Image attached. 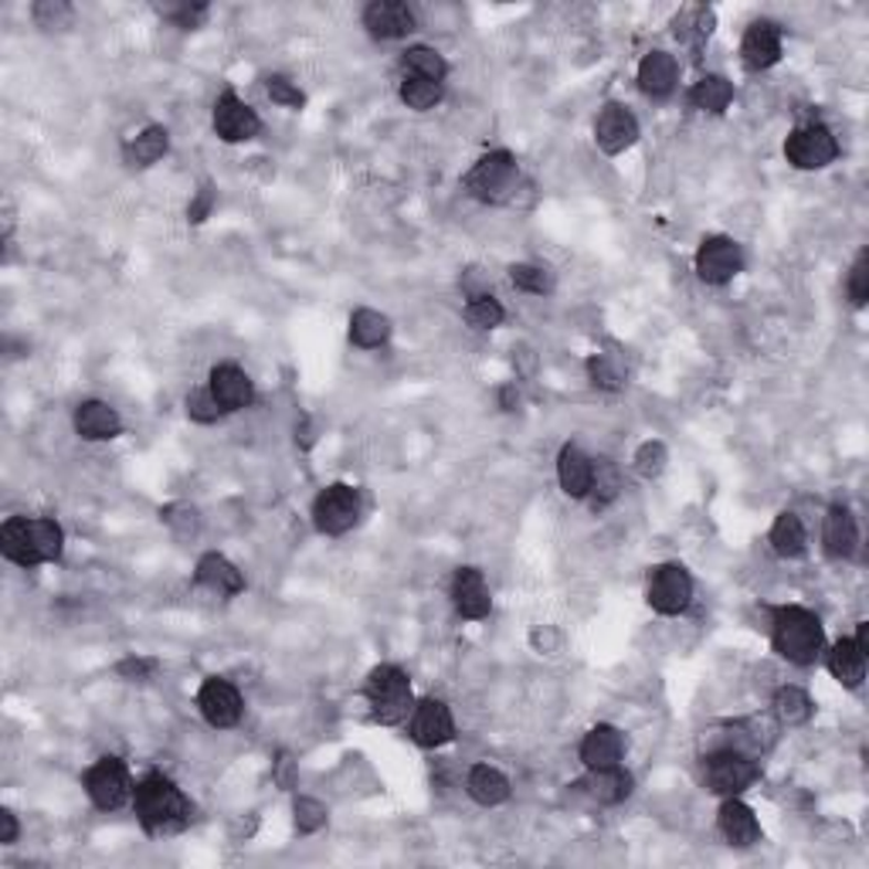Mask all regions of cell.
Listing matches in <instances>:
<instances>
[{
	"label": "cell",
	"mask_w": 869,
	"mask_h": 869,
	"mask_svg": "<svg viewBox=\"0 0 869 869\" xmlns=\"http://www.w3.org/2000/svg\"><path fill=\"white\" fill-rule=\"evenodd\" d=\"M198 710L214 730H227L242 720V693L221 676H208L198 690Z\"/></svg>",
	"instance_id": "4fadbf2b"
},
{
	"label": "cell",
	"mask_w": 869,
	"mask_h": 869,
	"mask_svg": "<svg viewBox=\"0 0 869 869\" xmlns=\"http://www.w3.org/2000/svg\"><path fill=\"white\" fill-rule=\"evenodd\" d=\"M577 757L584 761L587 771L615 767V764H622V757H625V734H622L618 727H612V723L591 727L587 734L581 738Z\"/></svg>",
	"instance_id": "d6986e66"
},
{
	"label": "cell",
	"mask_w": 869,
	"mask_h": 869,
	"mask_svg": "<svg viewBox=\"0 0 869 869\" xmlns=\"http://www.w3.org/2000/svg\"><path fill=\"white\" fill-rule=\"evenodd\" d=\"M866 649L856 643V638H839V643L829 646L826 653V669L833 672L836 682H842L846 690H859L866 679Z\"/></svg>",
	"instance_id": "cb8c5ba5"
},
{
	"label": "cell",
	"mask_w": 869,
	"mask_h": 869,
	"mask_svg": "<svg viewBox=\"0 0 869 869\" xmlns=\"http://www.w3.org/2000/svg\"><path fill=\"white\" fill-rule=\"evenodd\" d=\"M153 669H157V663H153V659H144V656H129V659H123V663L116 666V672H119L126 682H147V679L153 676Z\"/></svg>",
	"instance_id": "816d5d0a"
},
{
	"label": "cell",
	"mask_w": 869,
	"mask_h": 869,
	"mask_svg": "<svg viewBox=\"0 0 869 869\" xmlns=\"http://www.w3.org/2000/svg\"><path fill=\"white\" fill-rule=\"evenodd\" d=\"M194 581L214 594H221V598H232V594H242L245 591V574L227 561L224 554H204L194 568Z\"/></svg>",
	"instance_id": "d4e9b609"
},
{
	"label": "cell",
	"mask_w": 869,
	"mask_h": 869,
	"mask_svg": "<svg viewBox=\"0 0 869 869\" xmlns=\"http://www.w3.org/2000/svg\"><path fill=\"white\" fill-rule=\"evenodd\" d=\"M293 815H296V829H299L303 836H312V833H319V829L327 826V805H324V802H316V798H309V795L296 798Z\"/></svg>",
	"instance_id": "f6af8a7d"
},
{
	"label": "cell",
	"mask_w": 869,
	"mask_h": 869,
	"mask_svg": "<svg viewBox=\"0 0 869 869\" xmlns=\"http://www.w3.org/2000/svg\"><path fill=\"white\" fill-rule=\"evenodd\" d=\"M767 543H771V551L782 558V561H798V558H805V551H808V530H805L802 517L792 513V510L777 513L774 523H771Z\"/></svg>",
	"instance_id": "4316f807"
},
{
	"label": "cell",
	"mask_w": 869,
	"mask_h": 869,
	"mask_svg": "<svg viewBox=\"0 0 869 869\" xmlns=\"http://www.w3.org/2000/svg\"><path fill=\"white\" fill-rule=\"evenodd\" d=\"M167 21H173L177 28H198L204 18H208V8L204 4H163V8H157Z\"/></svg>",
	"instance_id": "f907efd6"
},
{
	"label": "cell",
	"mask_w": 869,
	"mask_h": 869,
	"mask_svg": "<svg viewBox=\"0 0 869 869\" xmlns=\"http://www.w3.org/2000/svg\"><path fill=\"white\" fill-rule=\"evenodd\" d=\"M363 700H368L371 713L384 727H398L415 710V693H411V679L401 666H374L368 682H363Z\"/></svg>",
	"instance_id": "3957f363"
},
{
	"label": "cell",
	"mask_w": 869,
	"mask_h": 869,
	"mask_svg": "<svg viewBox=\"0 0 869 869\" xmlns=\"http://www.w3.org/2000/svg\"><path fill=\"white\" fill-rule=\"evenodd\" d=\"M75 432L85 438V442H113L123 435V418L119 411L109 404V401H99V398H88L75 407Z\"/></svg>",
	"instance_id": "ffe728a7"
},
{
	"label": "cell",
	"mask_w": 869,
	"mask_h": 869,
	"mask_svg": "<svg viewBox=\"0 0 869 869\" xmlns=\"http://www.w3.org/2000/svg\"><path fill=\"white\" fill-rule=\"evenodd\" d=\"M279 782H283V788H289V785H293V761H289V757H283V761H279Z\"/></svg>",
	"instance_id": "680465c9"
},
{
	"label": "cell",
	"mask_w": 869,
	"mask_h": 869,
	"mask_svg": "<svg viewBox=\"0 0 869 869\" xmlns=\"http://www.w3.org/2000/svg\"><path fill=\"white\" fill-rule=\"evenodd\" d=\"M717 826L723 833V839L738 849H748L754 842H761V822L754 815V808L748 802H741V795L723 798L720 812H717Z\"/></svg>",
	"instance_id": "44dd1931"
},
{
	"label": "cell",
	"mask_w": 869,
	"mask_h": 869,
	"mask_svg": "<svg viewBox=\"0 0 869 869\" xmlns=\"http://www.w3.org/2000/svg\"><path fill=\"white\" fill-rule=\"evenodd\" d=\"M133 812H136L140 826L150 836L180 833V829H188L191 818H194L191 798L160 771H150L147 777L136 782V788H133Z\"/></svg>",
	"instance_id": "6da1fadb"
},
{
	"label": "cell",
	"mask_w": 869,
	"mask_h": 869,
	"mask_svg": "<svg viewBox=\"0 0 869 869\" xmlns=\"http://www.w3.org/2000/svg\"><path fill=\"white\" fill-rule=\"evenodd\" d=\"M638 88L649 96V99H666L672 96V88L679 82V65L669 52H649L643 62H638Z\"/></svg>",
	"instance_id": "484cf974"
},
{
	"label": "cell",
	"mask_w": 869,
	"mask_h": 869,
	"mask_svg": "<svg viewBox=\"0 0 869 869\" xmlns=\"http://www.w3.org/2000/svg\"><path fill=\"white\" fill-rule=\"evenodd\" d=\"M587 378L598 391H618L625 384V368L612 353H591L587 357Z\"/></svg>",
	"instance_id": "ab89813d"
},
{
	"label": "cell",
	"mask_w": 869,
	"mask_h": 869,
	"mask_svg": "<svg viewBox=\"0 0 869 869\" xmlns=\"http://www.w3.org/2000/svg\"><path fill=\"white\" fill-rule=\"evenodd\" d=\"M459 286H463V293H466L469 299H473V296H489V279H486L483 268H466Z\"/></svg>",
	"instance_id": "f5cc1de1"
},
{
	"label": "cell",
	"mask_w": 869,
	"mask_h": 869,
	"mask_svg": "<svg viewBox=\"0 0 869 869\" xmlns=\"http://www.w3.org/2000/svg\"><path fill=\"white\" fill-rule=\"evenodd\" d=\"M31 14H34L38 28H65L72 21V8L65 4V0H38V4L31 8Z\"/></svg>",
	"instance_id": "681fc988"
},
{
	"label": "cell",
	"mask_w": 869,
	"mask_h": 869,
	"mask_svg": "<svg viewBox=\"0 0 869 869\" xmlns=\"http://www.w3.org/2000/svg\"><path fill=\"white\" fill-rule=\"evenodd\" d=\"M510 283L520 293H530V296H543V293H551V286H554L551 272H547L543 265H530V262L510 265Z\"/></svg>",
	"instance_id": "b9f144b4"
},
{
	"label": "cell",
	"mask_w": 869,
	"mask_h": 869,
	"mask_svg": "<svg viewBox=\"0 0 869 869\" xmlns=\"http://www.w3.org/2000/svg\"><path fill=\"white\" fill-rule=\"evenodd\" d=\"M0 554L18 568H38V551L31 537V517H11L0 527Z\"/></svg>",
	"instance_id": "f546056e"
},
{
	"label": "cell",
	"mask_w": 869,
	"mask_h": 869,
	"mask_svg": "<svg viewBox=\"0 0 869 869\" xmlns=\"http://www.w3.org/2000/svg\"><path fill=\"white\" fill-rule=\"evenodd\" d=\"M757 777H761L757 761L734 744L707 754V761H703V782L720 798H734V795L748 792Z\"/></svg>",
	"instance_id": "5b68a950"
},
{
	"label": "cell",
	"mask_w": 869,
	"mask_h": 869,
	"mask_svg": "<svg viewBox=\"0 0 869 869\" xmlns=\"http://www.w3.org/2000/svg\"><path fill=\"white\" fill-rule=\"evenodd\" d=\"M499 407H502V411H517V407H520V391H517V384H502V388H499Z\"/></svg>",
	"instance_id": "6f0895ef"
},
{
	"label": "cell",
	"mask_w": 869,
	"mask_h": 869,
	"mask_svg": "<svg viewBox=\"0 0 869 869\" xmlns=\"http://www.w3.org/2000/svg\"><path fill=\"white\" fill-rule=\"evenodd\" d=\"M822 551L833 561H849L859 551V523L849 507L836 502L822 517Z\"/></svg>",
	"instance_id": "e0dca14e"
},
{
	"label": "cell",
	"mask_w": 869,
	"mask_h": 869,
	"mask_svg": "<svg viewBox=\"0 0 869 869\" xmlns=\"http://www.w3.org/2000/svg\"><path fill=\"white\" fill-rule=\"evenodd\" d=\"M635 140H638V119L632 116V109L622 103H608L598 113V119H594V144H598V150L618 157L632 150Z\"/></svg>",
	"instance_id": "5bb4252c"
},
{
	"label": "cell",
	"mask_w": 869,
	"mask_h": 869,
	"mask_svg": "<svg viewBox=\"0 0 869 869\" xmlns=\"http://www.w3.org/2000/svg\"><path fill=\"white\" fill-rule=\"evenodd\" d=\"M357 520H360V496L347 483H333L327 489H319V496L312 499V523L319 533L340 537L353 530Z\"/></svg>",
	"instance_id": "9c48e42d"
},
{
	"label": "cell",
	"mask_w": 869,
	"mask_h": 869,
	"mask_svg": "<svg viewBox=\"0 0 869 869\" xmlns=\"http://www.w3.org/2000/svg\"><path fill=\"white\" fill-rule=\"evenodd\" d=\"M846 293H849V303H852L856 309L866 306V299H869V255H866V252H859L856 262H852V268H849Z\"/></svg>",
	"instance_id": "c3c4849f"
},
{
	"label": "cell",
	"mask_w": 869,
	"mask_h": 869,
	"mask_svg": "<svg viewBox=\"0 0 869 869\" xmlns=\"http://www.w3.org/2000/svg\"><path fill=\"white\" fill-rule=\"evenodd\" d=\"M622 496V476L612 463H594V479L587 489V502L591 510H605L608 502H615Z\"/></svg>",
	"instance_id": "74e56055"
},
{
	"label": "cell",
	"mask_w": 869,
	"mask_h": 869,
	"mask_svg": "<svg viewBox=\"0 0 869 869\" xmlns=\"http://www.w3.org/2000/svg\"><path fill=\"white\" fill-rule=\"evenodd\" d=\"M839 157V140L826 123H805L788 133L785 140V160L795 170H822L836 163Z\"/></svg>",
	"instance_id": "52a82bcc"
},
{
	"label": "cell",
	"mask_w": 869,
	"mask_h": 869,
	"mask_svg": "<svg viewBox=\"0 0 869 869\" xmlns=\"http://www.w3.org/2000/svg\"><path fill=\"white\" fill-rule=\"evenodd\" d=\"M208 388L214 391V398H218V404H221L224 411H245V407H252V401H255V384H252V378L239 368V363H218V368L211 371Z\"/></svg>",
	"instance_id": "7402d4cb"
},
{
	"label": "cell",
	"mask_w": 869,
	"mask_h": 869,
	"mask_svg": "<svg viewBox=\"0 0 869 869\" xmlns=\"http://www.w3.org/2000/svg\"><path fill=\"white\" fill-rule=\"evenodd\" d=\"M666 463H669V452H666V445L663 442H643L635 448V455H632V466H635V473L643 476V479H659L663 473H666Z\"/></svg>",
	"instance_id": "60d3db41"
},
{
	"label": "cell",
	"mask_w": 869,
	"mask_h": 869,
	"mask_svg": "<svg viewBox=\"0 0 869 869\" xmlns=\"http://www.w3.org/2000/svg\"><path fill=\"white\" fill-rule=\"evenodd\" d=\"M160 517L177 537H194L198 527H201V517H198V510L191 507V502H170V507L160 510Z\"/></svg>",
	"instance_id": "7dc6e473"
},
{
	"label": "cell",
	"mask_w": 869,
	"mask_h": 869,
	"mask_svg": "<svg viewBox=\"0 0 869 869\" xmlns=\"http://www.w3.org/2000/svg\"><path fill=\"white\" fill-rule=\"evenodd\" d=\"M82 785H85V795L93 798V805L99 812H116L123 808L126 802H133V777H129V767L123 757H99L93 767L85 771L82 777Z\"/></svg>",
	"instance_id": "8992f818"
},
{
	"label": "cell",
	"mask_w": 869,
	"mask_h": 869,
	"mask_svg": "<svg viewBox=\"0 0 869 869\" xmlns=\"http://www.w3.org/2000/svg\"><path fill=\"white\" fill-rule=\"evenodd\" d=\"M363 28L378 41H398L418 28V18L404 0H374L363 8Z\"/></svg>",
	"instance_id": "2e32d148"
},
{
	"label": "cell",
	"mask_w": 869,
	"mask_h": 869,
	"mask_svg": "<svg viewBox=\"0 0 869 869\" xmlns=\"http://www.w3.org/2000/svg\"><path fill=\"white\" fill-rule=\"evenodd\" d=\"M265 93H268L272 103L283 106V109H303L306 106L303 88L293 78H286V75H268L265 78Z\"/></svg>",
	"instance_id": "bcb514c9"
},
{
	"label": "cell",
	"mask_w": 869,
	"mask_h": 869,
	"mask_svg": "<svg viewBox=\"0 0 869 869\" xmlns=\"http://www.w3.org/2000/svg\"><path fill=\"white\" fill-rule=\"evenodd\" d=\"M744 268V252L734 239L727 235H710L697 248V276L707 286H727L741 276Z\"/></svg>",
	"instance_id": "30bf717a"
},
{
	"label": "cell",
	"mask_w": 869,
	"mask_h": 869,
	"mask_svg": "<svg viewBox=\"0 0 869 869\" xmlns=\"http://www.w3.org/2000/svg\"><path fill=\"white\" fill-rule=\"evenodd\" d=\"M584 788H587V795L598 802V805H622V802L632 795L635 782H632V774H628L622 764H615V767L587 771Z\"/></svg>",
	"instance_id": "f1b7e54d"
},
{
	"label": "cell",
	"mask_w": 869,
	"mask_h": 869,
	"mask_svg": "<svg viewBox=\"0 0 869 869\" xmlns=\"http://www.w3.org/2000/svg\"><path fill=\"white\" fill-rule=\"evenodd\" d=\"M741 62L748 72H767L782 62V28L774 21H751L741 38Z\"/></svg>",
	"instance_id": "9a60e30c"
},
{
	"label": "cell",
	"mask_w": 869,
	"mask_h": 869,
	"mask_svg": "<svg viewBox=\"0 0 869 869\" xmlns=\"http://www.w3.org/2000/svg\"><path fill=\"white\" fill-rule=\"evenodd\" d=\"M676 24V38L690 41V38H707L713 31V11L710 8H686L679 11Z\"/></svg>",
	"instance_id": "ee69618b"
},
{
	"label": "cell",
	"mask_w": 869,
	"mask_h": 869,
	"mask_svg": "<svg viewBox=\"0 0 869 869\" xmlns=\"http://www.w3.org/2000/svg\"><path fill=\"white\" fill-rule=\"evenodd\" d=\"M407 730H411V741H415L418 748H445L452 738H455V717L448 710V703L435 700V697H425L415 703V710H411L407 717Z\"/></svg>",
	"instance_id": "8fae6325"
},
{
	"label": "cell",
	"mask_w": 869,
	"mask_h": 869,
	"mask_svg": "<svg viewBox=\"0 0 869 869\" xmlns=\"http://www.w3.org/2000/svg\"><path fill=\"white\" fill-rule=\"evenodd\" d=\"M211 123H214V133L221 136L224 144H248V140H255V136L262 133L258 113H255L245 99H239L235 93L218 96L214 113H211Z\"/></svg>",
	"instance_id": "7c38bea8"
},
{
	"label": "cell",
	"mask_w": 869,
	"mask_h": 869,
	"mask_svg": "<svg viewBox=\"0 0 869 869\" xmlns=\"http://www.w3.org/2000/svg\"><path fill=\"white\" fill-rule=\"evenodd\" d=\"M771 646L792 666H812L826 649V628H822V618L815 612L785 605L771 618Z\"/></svg>",
	"instance_id": "7a4b0ae2"
},
{
	"label": "cell",
	"mask_w": 869,
	"mask_h": 869,
	"mask_svg": "<svg viewBox=\"0 0 869 869\" xmlns=\"http://www.w3.org/2000/svg\"><path fill=\"white\" fill-rule=\"evenodd\" d=\"M184 404H188V418L198 422V425H214V422L224 418V407L218 404L211 388H194Z\"/></svg>",
	"instance_id": "7bdbcfd3"
},
{
	"label": "cell",
	"mask_w": 869,
	"mask_h": 869,
	"mask_svg": "<svg viewBox=\"0 0 869 869\" xmlns=\"http://www.w3.org/2000/svg\"><path fill=\"white\" fill-rule=\"evenodd\" d=\"M690 103L703 113H723L730 103H734V82L727 75H703L693 88H690Z\"/></svg>",
	"instance_id": "e575fe53"
},
{
	"label": "cell",
	"mask_w": 869,
	"mask_h": 869,
	"mask_svg": "<svg viewBox=\"0 0 869 869\" xmlns=\"http://www.w3.org/2000/svg\"><path fill=\"white\" fill-rule=\"evenodd\" d=\"M452 605L463 618L479 622L492 612V594L479 568H459L452 577Z\"/></svg>",
	"instance_id": "ac0fdd59"
},
{
	"label": "cell",
	"mask_w": 869,
	"mask_h": 869,
	"mask_svg": "<svg viewBox=\"0 0 869 869\" xmlns=\"http://www.w3.org/2000/svg\"><path fill=\"white\" fill-rule=\"evenodd\" d=\"M646 602L653 612L672 618V615H682L686 608L693 605V577L682 564L669 561V564H659L653 568L649 574V584H646Z\"/></svg>",
	"instance_id": "ba28073f"
},
{
	"label": "cell",
	"mask_w": 869,
	"mask_h": 869,
	"mask_svg": "<svg viewBox=\"0 0 869 869\" xmlns=\"http://www.w3.org/2000/svg\"><path fill=\"white\" fill-rule=\"evenodd\" d=\"M520 188V163L510 150H492L466 173V191L483 204H507Z\"/></svg>",
	"instance_id": "277c9868"
},
{
	"label": "cell",
	"mask_w": 869,
	"mask_h": 869,
	"mask_svg": "<svg viewBox=\"0 0 869 869\" xmlns=\"http://www.w3.org/2000/svg\"><path fill=\"white\" fill-rule=\"evenodd\" d=\"M167 150H170V133L163 126H147L123 147V160L129 167H153L157 160L167 157Z\"/></svg>",
	"instance_id": "1f68e13d"
},
{
	"label": "cell",
	"mask_w": 869,
	"mask_h": 869,
	"mask_svg": "<svg viewBox=\"0 0 869 869\" xmlns=\"http://www.w3.org/2000/svg\"><path fill=\"white\" fill-rule=\"evenodd\" d=\"M771 707H774V717H777V723H782V727H802V723H808L812 713H815L812 697L802 690V686H795V682L777 686Z\"/></svg>",
	"instance_id": "d6a6232c"
},
{
	"label": "cell",
	"mask_w": 869,
	"mask_h": 869,
	"mask_svg": "<svg viewBox=\"0 0 869 869\" xmlns=\"http://www.w3.org/2000/svg\"><path fill=\"white\" fill-rule=\"evenodd\" d=\"M31 537H34V551L41 564H55L62 561L65 551V530L52 517H31Z\"/></svg>",
	"instance_id": "d590c367"
},
{
	"label": "cell",
	"mask_w": 869,
	"mask_h": 869,
	"mask_svg": "<svg viewBox=\"0 0 869 869\" xmlns=\"http://www.w3.org/2000/svg\"><path fill=\"white\" fill-rule=\"evenodd\" d=\"M398 96L407 109H415V113H428L442 103V82H428V78H411L404 75L401 78V88H398Z\"/></svg>",
	"instance_id": "8d00e7d4"
},
{
	"label": "cell",
	"mask_w": 869,
	"mask_h": 869,
	"mask_svg": "<svg viewBox=\"0 0 869 869\" xmlns=\"http://www.w3.org/2000/svg\"><path fill=\"white\" fill-rule=\"evenodd\" d=\"M18 833H21V826H18L14 812H11V808H0V846H14V842H18Z\"/></svg>",
	"instance_id": "9f6ffc18"
},
{
	"label": "cell",
	"mask_w": 869,
	"mask_h": 869,
	"mask_svg": "<svg viewBox=\"0 0 869 869\" xmlns=\"http://www.w3.org/2000/svg\"><path fill=\"white\" fill-rule=\"evenodd\" d=\"M463 316H466V324H469L473 330L486 333V330H496L502 319H507V309H502V303L489 293V296H473V299L466 303Z\"/></svg>",
	"instance_id": "f35d334b"
},
{
	"label": "cell",
	"mask_w": 869,
	"mask_h": 869,
	"mask_svg": "<svg viewBox=\"0 0 869 869\" xmlns=\"http://www.w3.org/2000/svg\"><path fill=\"white\" fill-rule=\"evenodd\" d=\"M591 479H594V459H591V455H587L577 442H568V445L558 452V483H561V492L571 496V499H587Z\"/></svg>",
	"instance_id": "603a6c76"
},
{
	"label": "cell",
	"mask_w": 869,
	"mask_h": 869,
	"mask_svg": "<svg viewBox=\"0 0 869 869\" xmlns=\"http://www.w3.org/2000/svg\"><path fill=\"white\" fill-rule=\"evenodd\" d=\"M466 792L483 808H496L510 798V777L492 764H473L466 774Z\"/></svg>",
	"instance_id": "83f0119b"
},
{
	"label": "cell",
	"mask_w": 869,
	"mask_h": 869,
	"mask_svg": "<svg viewBox=\"0 0 869 869\" xmlns=\"http://www.w3.org/2000/svg\"><path fill=\"white\" fill-rule=\"evenodd\" d=\"M401 72L411 78H428V82H445L448 75V62L438 49L432 44H411V49L401 55Z\"/></svg>",
	"instance_id": "836d02e7"
},
{
	"label": "cell",
	"mask_w": 869,
	"mask_h": 869,
	"mask_svg": "<svg viewBox=\"0 0 869 869\" xmlns=\"http://www.w3.org/2000/svg\"><path fill=\"white\" fill-rule=\"evenodd\" d=\"M211 208H214V191H211V188H201V191H198V198L188 204V221L201 224V221L211 214Z\"/></svg>",
	"instance_id": "11a10c76"
},
{
	"label": "cell",
	"mask_w": 869,
	"mask_h": 869,
	"mask_svg": "<svg viewBox=\"0 0 869 869\" xmlns=\"http://www.w3.org/2000/svg\"><path fill=\"white\" fill-rule=\"evenodd\" d=\"M391 340V319L378 309L360 306L350 316V343L360 350H378Z\"/></svg>",
	"instance_id": "4dcf8cb0"
},
{
	"label": "cell",
	"mask_w": 869,
	"mask_h": 869,
	"mask_svg": "<svg viewBox=\"0 0 869 869\" xmlns=\"http://www.w3.org/2000/svg\"><path fill=\"white\" fill-rule=\"evenodd\" d=\"M530 643H533L537 653H547V656H551V653L561 649V635H558L551 625H543V628H533V632H530Z\"/></svg>",
	"instance_id": "db71d44e"
}]
</instances>
